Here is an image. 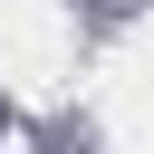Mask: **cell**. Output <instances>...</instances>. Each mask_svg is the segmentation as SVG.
<instances>
[{"mask_svg":"<svg viewBox=\"0 0 154 154\" xmlns=\"http://www.w3.org/2000/svg\"><path fill=\"white\" fill-rule=\"evenodd\" d=\"M0 125H10V116H0Z\"/></svg>","mask_w":154,"mask_h":154,"instance_id":"obj_1","label":"cell"}]
</instances>
